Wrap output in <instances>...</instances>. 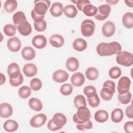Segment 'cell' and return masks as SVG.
<instances>
[{"instance_id":"ba28073f","label":"cell","mask_w":133,"mask_h":133,"mask_svg":"<svg viewBox=\"0 0 133 133\" xmlns=\"http://www.w3.org/2000/svg\"><path fill=\"white\" fill-rule=\"evenodd\" d=\"M7 46L8 49L12 52L18 51L21 47V43L19 38L16 36L8 39L7 42Z\"/></svg>"},{"instance_id":"5b68a950","label":"cell","mask_w":133,"mask_h":133,"mask_svg":"<svg viewBox=\"0 0 133 133\" xmlns=\"http://www.w3.org/2000/svg\"><path fill=\"white\" fill-rule=\"evenodd\" d=\"M98 11L95 18L99 21H103L106 19L111 10V7L109 4H103L97 8Z\"/></svg>"},{"instance_id":"816d5d0a","label":"cell","mask_w":133,"mask_h":133,"mask_svg":"<svg viewBox=\"0 0 133 133\" xmlns=\"http://www.w3.org/2000/svg\"><path fill=\"white\" fill-rule=\"evenodd\" d=\"M103 87H107L110 88L114 92L115 91V84L114 82L111 80H107L105 81L103 84Z\"/></svg>"},{"instance_id":"6da1fadb","label":"cell","mask_w":133,"mask_h":133,"mask_svg":"<svg viewBox=\"0 0 133 133\" xmlns=\"http://www.w3.org/2000/svg\"><path fill=\"white\" fill-rule=\"evenodd\" d=\"M91 118V113L87 106L81 107L77 109V111L73 116V120L74 123L82 124Z\"/></svg>"},{"instance_id":"d6986e66","label":"cell","mask_w":133,"mask_h":133,"mask_svg":"<svg viewBox=\"0 0 133 133\" xmlns=\"http://www.w3.org/2000/svg\"><path fill=\"white\" fill-rule=\"evenodd\" d=\"M63 5L59 2H56L52 4L50 8V12L55 17H58L62 15L63 12Z\"/></svg>"},{"instance_id":"7dc6e473","label":"cell","mask_w":133,"mask_h":133,"mask_svg":"<svg viewBox=\"0 0 133 133\" xmlns=\"http://www.w3.org/2000/svg\"><path fill=\"white\" fill-rule=\"evenodd\" d=\"M34 29L38 32H43L45 31L47 28V23L45 20L40 22H34Z\"/></svg>"},{"instance_id":"f907efd6","label":"cell","mask_w":133,"mask_h":133,"mask_svg":"<svg viewBox=\"0 0 133 133\" xmlns=\"http://www.w3.org/2000/svg\"><path fill=\"white\" fill-rule=\"evenodd\" d=\"M124 129L127 133H132L133 132V122L128 121L126 122L124 126Z\"/></svg>"},{"instance_id":"4316f807","label":"cell","mask_w":133,"mask_h":133,"mask_svg":"<svg viewBox=\"0 0 133 133\" xmlns=\"http://www.w3.org/2000/svg\"><path fill=\"white\" fill-rule=\"evenodd\" d=\"M63 12L65 15L69 18L75 17L77 14V10L73 5H68L63 8Z\"/></svg>"},{"instance_id":"8d00e7d4","label":"cell","mask_w":133,"mask_h":133,"mask_svg":"<svg viewBox=\"0 0 133 133\" xmlns=\"http://www.w3.org/2000/svg\"><path fill=\"white\" fill-rule=\"evenodd\" d=\"M31 94V88L27 86H23L18 90V95L22 99L28 98Z\"/></svg>"},{"instance_id":"484cf974","label":"cell","mask_w":133,"mask_h":133,"mask_svg":"<svg viewBox=\"0 0 133 133\" xmlns=\"http://www.w3.org/2000/svg\"><path fill=\"white\" fill-rule=\"evenodd\" d=\"M111 119L116 123L121 122L124 117V113L123 110L120 108H116L114 109L111 113Z\"/></svg>"},{"instance_id":"7c38bea8","label":"cell","mask_w":133,"mask_h":133,"mask_svg":"<svg viewBox=\"0 0 133 133\" xmlns=\"http://www.w3.org/2000/svg\"><path fill=\"white\" fill-rule=\"evenodd\" d=\"M13 113L11 105L8 103H2L0 105V116L2 118H8Z\"/></svg>"},{"instance_id":"d4e9b609","label":"cell","mask_w":133,"mask_h":133,"mask_svg":"<svg viewBox=\"0 0 133 133\" xmlns=\"http://www.w3.org/2000/svg\"><path fill=\"white\" fill-rule=\"evenodd\" d=\"M3 127L7 132H14L17 130L19 127L18 123L12 119L7 120L4 124Z\"/></svg>"},{"instance_id":"30bf717a","label":"cell","mask_w":133,"mask_h":133,"mask_svg":"<svg viewBox=\"0 0 133 133\" xmlns=\"http://www.w3.org/2000/svg\"><path fill=\"white\" fill-rule=\"evenodd\" d=\"M69 76V74L65 71L58 70L53 73L52 79L57 83H61L66 81Z\"/></svg>"},{"instance_id":"60d3db41","label":"cell","mask_w":133,"mask_h":133,"mask_svg":"<svg viewBox=\"0 0 133 133\" xmlns=\"http://www.w3.org/2000/svg\"><path fill=\"white\" fill-rule=\"evenodd\" d=\"M30 86L34 91L39 90L42 87V83L41 81L38 78H33L31 79L30 83Z\"/></svg>"},{"instance_id":"7402d4cb","label":"cell","mask_w":133,"mask_h":133,"mask_svg":"<svg viewBox=\"0 0 133 133\" xmlns=\"http://www.w3.org/2000/svg\"><path fill=\"white\" fill-rule=\"evenodd\" d=\"M73 48L77 51H82L86 49L87 46L86 41L81 38H76L75 39L72 44Z\"/></svg>"},{"instance_id":"7a4b0ae2","label":"cell","mask_w":133,"mask_h":133,"mask_svg":"<svg viewBox=\"0 0 133 133\" xmlns=\"http://www.w3.org/2000/svg\"><path fill=\"white\" fill-rule=\"evenodd\" d=\"M116 61L120 65L130 66L133 64V55L131 53L127 51H121L117 54Z\"/></svg>"},{"instance_id":"b9f144b4","label":"cell","mask_w":133,"mask_h":133,"mask_svg":"<svg viewBox=\"0 0 133 133\" xmlns=\"http://www.w3.org/2000/svg\"><path fill=\"white\" fill-rule=\"evenodd\" d=\"M73 91V86L70 84H63L60 88V91L63 96H69L71 95Z\"/></svg>"},{"instance_id":"ac0fdd59","label":"cell","mask_w":133,"mask_h":133,"mask_svg":"<svg viewBox=\"0 0 133 133\" xmlns=\"http://www.w3.org/2000/svg\"><path fill=\"white\" fill-rule=\"evenodd\" d=\"M17 29L20 34L23 36H28L32 32L31 25L27 21H23L19 24L17 26Z\"/></svg>"},{"instance_id":"6f0895ef","label":"cell","mask_w":133,"mask_h":133,"mask_svg":"<svg viewBox=\"0 0 133 133\" xmlns=\"http://www.w3.org/2000/svg\"><path fill=\"white\" fill-rule=\"evenodd\" d=\"M125 3H126V5L129 6V7H131L132 8V2H131V1H125Z\"/></svg>"},{"instance_id":"e0dca14e","label":"cell","mask_w":133,"mask_h":133,"mask_svg":"<svg viewBox=\"0 0 133 133\" xmlns=\"http://www.w3.org/2000/svg\"><path fill=\"white\" fill-rule=\"evenodd\" d=\"M51 119L53 123L61 129L66 124L67 121L66 116L61 113H55Z\"/></svg>"},{"instance_id":"f1b7e54d","label":"cell","mask_w":133,"mask_h":133,"mask_svg":"<svg viewBox=\"0 0 133 133\" xmlns=\"http://www.w3.org/2000/svg\"><path fill=\"white\" fill-rule=\"evenodd\" d=\"M108 50L110 56L118 54L121 51L122 46L121 44L117 42H112L108 43Z\"/></svg>"},{"instance_id":"f546056e","label":"cell","mask_w":133,"mask_h":133,"mask_svg":"<svg viewBox=\"0 0 133 133\" xmlns=\"http://www.w3.org/2000/svg\"><path fill=\"white\" fill-rule=\"evenodd\" d=\"M97 54L101 56H110L108 50V43H101L99 44L96 48Z\"/></svg>"},{"instance_id":"f35d334b","label":"cell","mask_w":133,"mask_h":133,"mask_svg":"<svg viewBox=\"0 0 133 133\" xmlns=\"http://www.w3.org/2000/svg\"><path fill=\"white\" fill-rule=\"evenodd\" d=\"M3 31L7 36H12L16 34V29L15 25L10 23H8L4 25Z\"/></svg>"},{"instance_id":"ee69618b","label":"cell","mask_w":133,"mask_h":133,"mask_svg":"<svg viewBox=\"0 0 133 133\" xmlns=\"http://www.w3.org/2000/svg\"><path fill=\"white\" fill-rule=\"evenodd\" d=\"M23 82V76L21 73L16 78H9L10 84L14 87L20 86Z\"/></svg>"},{"instance_id":"db71d44e","label":"cell","mask_w":133,"mask_h":133,"mask_svg":"<svg viewBox=\"0 0 133 133\" xmlns=\"http://www.w3.org/2000/svg\"><path fill=\"white\" fill-rule=\"evenodd\" d=\"M125 114L127 117L129 118H133V113H132V104L128 106L125 110Z\"/></svg>"},{"instance_id":"8992f818","label":"cell","mask_w":133,"mask_h":133,"mask_svg":"<svg viewBox=\"0 0 133 133\" xmlns=\"http://www.w3.org/2000/svg\"><path fill=\"white\" fill-rule=\"evenodd\" d=\"M131 85L130 79L127 76H122L119 79L117 86L119 94H124L129 91Z\"/></svg>"},{"instance_id":"3957f363","label":"cell","mask_w":133,"mask_h":133,"mask_svg":"<svg viewBox=\"0 0 133 133\" xmlns=\"http://www.w3.org/2000/svg\"><path fill=\"white\" fill-rule=\"evenodd\" d=\"M95 24L90 19H85L81 23V30L82 35L85 37L92 36L95 32Z\"/></svg>"},{"instance_id":"277c9868","label":"cell","mask_w":133,"mask_h":133,"mask_svg":"<svg viewBox=\"0 0 133 133\" xmlns=\"http://www.w3.org/2000/svg\"><path fill=\"white\" fill-rule=\"evenodd\" d=\"M33 10L38 15L45 16L50 6V2L47 0L35 1Z\"/></svg>"},{"instance_id":"1f68e13d","label":"cell","mask_w":133,"mask_h":133,"mask_svg":"<svg viewBox=\"0 0 133 133\" xmlns=\"http://www.w3.org/2000/svg\"><path fill=\"white\" fill-rule=\"evenodd\" d=\"M97 11L98 9L96 7L91 4H89L84 7L82 11L86 16L88 17H92L96 15Z\"/></svg>"},{"instance_id":"681fc988","label":"cell","mask_w":133,"mask_h":133,"mask_svg":"<svg viewBox=\"0 0 133 133\" xmlns=\"http://www.w3.org/2000/svg\"><path fill=\"white\" fill-rule=\"evenodd\" d=\"M31 17L32 19L34 21V22H40L44 20V19L45 16H40L37 15L33 9L31 11Z\"/></svg>"},{"instance_id":"ab89813d","label":"cell","mask_w":133,"mask_h":133,"mask_svg":"<svg viewBox=\"0 0 133 133\" xmlns=\"http://www.w3.org/2000/svg\"><path fill=\"white\" fill-rule=\"evenodd\" d=\"M122 72L119 68L117 66H113L109 70V75L112 79H116L121 75Z\"/></svg>"},{"instance_id":"4fadbf2b","label":"cell","mask_w":133,"mask_h":133,"mask_svg":"<svg viewBox=\"0 0 133 133\" xmlns=\"http://www.w3.org/2000/svg\"><path fill=\"white\" fill-rule=\"evenodd\" d=\"M22 71L26 76L31 77L36 75L37 72V68L33 63H26L23 66Z\"/></svg>"},{"instance_id":"e575fe53","label":"cell","mask_w":133,"mask_h":133,"mask_svg":"<svg viewBox=\"0 0 133 133\" xmlns=\"http://www.w3.org/2000/svg\"><path fill=\"white\" fill-rule=\"evenodd\" d=\"M12 21L15 24L18 25L22 22L26 21L25 15L23 11H17L13 15Z\"/></svg>"},{"instance_id":"c3c4849f","label":"cell","mask_w":133,"mask_h":133,"mask_svg":"<svg viewBox=\"0 0 133 133\" xmlns=\"http://www.w3.org/2000/svg\"><path fill=\"white\" fill-rule=\"evenodd\" d=\"M74 2L76 3L77 8L80 11H83L84 7L86 5L90 4V1L88 0H78L77 1H75Z\"/></svg>"},{"instance_id":"bcb514c9","label":"cell","mask_w":133,"mask_h":133,"mask_svg":"<svg viewBox=\"0 0 133 133\" xmlns=\"http://www.w3.org/2000/svg\"><path fill=\"white\" fill-rule=\"evenodd\" d=\"M76 128L79 130L90 129L92 128V123L90 120H88L82 124H77Z\"/></svg>"},{"instance_id":"52a82bcc","label":"cell","mask_w":133,"mask_h":133,"mask_svg":"<svg viewBox=\"0 0 133 133\" xmlns=\"http://www.w3.org/2000/svg\"><path fill=\"white\" fill-rule=\"evenodd\" d=\"M47 119V116L45 114H38L31 118L30 121V124L34 128H38L44 125Z\"/></svg>"},{"instance_id":"9c48e42d","label":"cell","mask_w":133,"mask_h":133,"mask_svg":"<svg viewBox=\"0 0 133 133\" xmlns=\"http://www.w3.org/2000/svg\"><path fill=\"white\" fill-rule=\"evenodd\" d=\"M115 31V25L114 23L111 21L106 22L102 26V34L107 37H109L113 35Z\"/></svg>"},{"instance_id":"5bb4252c","label":"cell","mask_w":133,"mask_h":133,"mask_svg":"<svg viewBox=\"0 0 133 133\" xmlns=\"http://www.w3.org/2000/svg\"><path fill=\"white\" fill-rule=\"evenodd\" d=\"M85 77L83 73L76 72L71 77V83L72 85L75 87H79L83 85L85 82Z\"/></svg>"},{"instance_id":"9a60e30c","label":"cell","mask_w":133,"mask_h":133,"mask_svg":"<svg viewBox=\"0 0 133 133\" xmlns=\"http://www.w3.org/2000/svg\"><path fill=\"white\" fill-rule=\"evenodd\" d=\"M7 71L9 78H16L21 74L19 65L15 62L10 63L7 67Z\"/></svg>"},{"instance_id":"f5cc1de1","label":"cell","mask_w":133,"mask_h":133,"mask_svg":"<svg viewBox=\"0 0 133 133\" xmlns=\"http://www.w3.org/2000/svg\"><path fill=\"white\" fill-rule=\"evenodd\" d=\"M47 127L49 130L52 131H55L61 129V128L57 126H56L52 122V119H51L48 123L47 124Z\"/></svg>"},{"instance_id":"74e56055","label":"cell","mask_w":133,"mask_h":133,"mask_svg":"<svg viewBox=\"0 0 133 133\" xmlns=\"http://www.w3.org/2000/svg\"><path fill=\"white\" fill-rule=\"evenodd\" d=\"M132 95L129 91L124 94H118V100L123 104H127L129 103L131 100Z\"/></svg>"},{"instance_id":"44dd1931","label":"cell","mask_w":133,"mask_h":133,"mask_svg":"<svg viewBox=\"0 0 133 133\" xmlns=\"http://www.w3.org/2000/svg\"><path fill=\"white\" fill-rule=\"evenodd\" d=\"M79 62L78 60L73 57L69 58L66 61V67L70 72L76 71L79 67Z\"/></svg>"},{"instance_id":"f6af8a7d","label":"cell","mask_w":133,"mask_h":133,"mask_svg":"<svg viewBox=\"0 0 133 133\" xmlns=\"http://www.w3.org/2000/svg\"><path fill=\"white\" fill-rule=\"evenodd\" d=\"M84 94L87 96V97H90L97 94L96 88L91 85H88L86 86L83 90Z\"/></svg>"},{"instance_id":"11a10c76","label":"cell","mask_w":133,"mask_h":133,"mask_svg":"<svg viewBox=\"0 0 133 133\" xmlns=\"http://www.w3.org/2000/svg\"><path fill=\"white\" fill-rule=\"evenodd\" d=\"M1 75V82H0V85H3L6 81V77L5 76L1 73H0Z\"/></svg>"},{"instance_id":"cb8c5ba5","label":"cell","mask_w":133,"mask_h":133,"mask_svg":"<svg viewBox=\"0 0 133 133\" xmlns=\"http://www.w3.org/2000/svg\"><path fill=\"white\" fill-rule=\"evenodd\" d=\"M122 22L125 27L131 29L133 27V14L132 12L125 13L122 17Z\"/></svg>"},{"instance_id":"ffe728a7","label":"cell","mask_w":133,"mask_h":133,"mask_svg":"<svg viewBox=\"0 0 133 133\" xmlns=\"http://www.w3.org/2000/svg\"><path fill=\"white\" fill-rule=\"evenodd\" d=\"M35 51L31 47L26 46L24 47L21 51V55L23 58L26 60H31L35 57Z\"/></svg>"},{"instance_id":"2e32d148","label":"cell","mask_w":133,"mask_h":133,"mask_svg":"<svg viewBox=\"0 0 133 133\" xmlns=\"http://www.w3.org/2000/svg\"><path fill=\"white\" fill-rule=\"evenodd\" d=\"M50 44L54 47L60 48L62 47L64 43V39L62 36L60 34L52 35L49 38Z\"/></svg>"},{"instance_id":"d590c367","label":"cell","mask_w":133,"mask_h":133,"mask_svg":"<svg viewBox=\"0 0 133 133\" xmlns=\"http://www.w3.org/2000/svg\"><path fill=\"white\" fill-rule=\"evenodd\" d=\"M74 104L76 109L81 107L87 106L86 100L84 96L82 95H78L75 96L74 99Z\"/></svg>"},{"instance_id":"8fae6325","label":"cell","mask_w":133,"mask_h":133,"mask_svg":"<svg viewBox=\"0 0 133 133\" xmlns=\"http://www.w3.org/2000/svg\"><path fill=\"white\" fill-rule=\"evenodd\" d=\"M47 43V39L43 35H35L32 39V45L37 49L44 48L46 46Z\"/></svg>"},{"instance_id":"4dcf8cb0","label":"cell","mask_w":133,"mask_h":133,"mask_svg":"<svg viewBox=\"0 0 133 133\" xmlns=\"http://www.w3.org/2000/svg\"><path fill=\"white\" fill-rule=\"evenodd\" d=\"M85 75L88 79L95 81L97 79L99 76V72L96 68L89 67L86 70Z\"/></svg>"},{"instance_id":"83f0119b","label":"cell","mask_w":133,"mask_h":133,"mask_svg":"<svg viewBox=\"0 0 133 133\" xmlns=\"http://www.w3.org/2000/svg\"><path fill=\"white\" fill-rule=\"evenodd\" d=\"M29 105L32 110L37 112L41 111L43 108L42 102L36 98H31L29 101Z\"/></svg>"},{"instance_id":"7bdbcfd3","label":"cell","mask_w":133,"mask_h":133,"mask_svg":"<svg viewBox=\"0 0 133 133\" xmlns=\"http://www.w3.org/2000/svg\"><path fill=\"white\" fill-rule=\"evenodd\" d=\"M87 101L89 105L92 108L97 107L99 105L100 102V99L97 94L93 96L87 97Z\"/></svg>"},{"instance_id":"d6a6232c","label":"cell","mask_w":133,"mask_h":133,"mask_svg":"<svg viewBox=\"0 0 133 133\" xmlns=\"http://www.w3.org/2000/svg\"><path fill=\"white\" fill-rule=\"evenodd\" d=\"M114 92L110 88L107 87H103L100 91L101 97L105 101H109L113 96Z\"/></svg>"},{"instance_id":"9f6ffc18","label":"cell","mask_w":133,"mask_h":133,"mask_svg":"<svg viewBox=\"0 0 133 133\" xmlns=\"http://www.w3.org/2000/svg\"><path fill=\"white\" fill-rule=\"evenodd\" d=\"M106 2L109 4H111L112 5H114L118 2V0H117V1H115V0H114V1H108V0H107Z\"/></svg>"},{"instance_id":"836d02e7","label":"cell","mask_w":133,"mask_h":133,"mask_svg":"<svg viewBox=\"0 0 133 133\" xmlns=\"http://www.w3.org/2000/svg\"><path fill=\"white\" fill-rule=\"evenodd\" d=\"M18 6L16 1L15 0H7L4 4V8L7 12L10 13L16 10Z\"/></svg>"},{"instance_id":"603a6c76","label":"cell","mask_w":133,"mask_h":133,"mask_svg":"<svg viewBox=\"0 0 133 133\" xmlns=\"http://www.w3.org/2000/svg\"><path fill=\"white\" fill-rule=\"evenodd\" d=\"M109 118L108 112L104 110H99L96 112L94 114V119L98 123L105 122Z\"/></svg>"}]
</instances>
